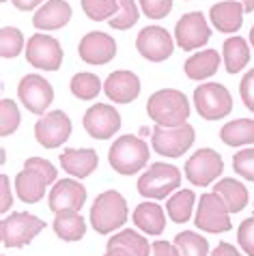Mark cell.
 I'll list each match as a JSON object with an SVG mask.
<instances>
[{"instance_id": "6da1fadb", "label": "cell", "mask_w": 254, "mask_h": 256, "mask_svg": "<svg viewBox=\"0 0 254 256\" xmlns=\"http://www.w3.org/2000/svg\"><path fill=\"white\" fill-rule=\"evenodd\" d=\"M58 170L48 160L41 158H28L24 162V170L16 176V192L18 198L26 204L39 202L46 194V188L56 181Z\"/></svg>"}, {"instance_id": "7a4b0ae2", "label": "cell", "mask_w": 254, "mask_h": 256, "mask_svg": "<svg viewBox=\"0 0 254 256\" xmlns=\"http://www.w3.org/2000/svg\"><path fill=\"white\" fill-rule=\"evenodd\" d=\"M146 114L162 127H179L190 116V102L177 88H162L149 97Z\"/></svg>"}, {"instance_id": "3957f363", "label": "cell", "mask_w": 254, "mask_h": 256, "mask_svg": "<svg viewBox=\"0 0 254 256\" xmlns=\"http://www.w3.org/2000/svg\"><path fill=\"white\" fill-rule=\"evenodd\" d=\"M108 162L118 174H136L149 164V146L138 136H121L108 151Z\"/></svg>"}, {"instance_id": "277c9868", "label": "cell", "mask_w": 254, "mask_h": 256, "mask_svg": "<svg viewBox=\"0 0 254 256\" xmlns=\"http://www.w3.org/2000/svg\"><path fill=\"white\" fill-rule=\"evenodd\" d=\"M127 222V202L114 190H108L95 198L90 207V224L100 234L114 232Z\"/></svg>"}, {"instance_id": "5b68a950", "label": "cell", "mask_w": 254, "mask_h": 256, "mask_svg": "<svg viewBox=\"0 0 254 256\" xmlns=\"http://www.w3.org/2000/svg\"><path fill=\"white\" fill-rule=\"evenodd\" d=\"M46 228V222L32 213L18 211L11 213L0 224V239L4 248H24Z\"/></svg>"}, {"instance_id": "8992f818", "label": "cell", "mask_w": 254, "mask_h": 256, "mask_svg": "<svg viewBox=\"0 0 254 256\" xmlns=\"http://www.w3.org/2000/svg\"><path fill=\"white\" fill-rule=\"evenodd\" d=\"M181 186V172L172 164H151L149 170L138 179V194L144 198H166Z\"/></svg>"}, {"instance_id": "52a82bcc", "label": "cell", "mask_w": 254, "mask_h": 256, "mask_svg": "<svg viewBox=\"0 0 254 256\" xmlns=\"http://www.w3.org/2000/svg\"><path fill=\"white\" fill-rule=\"evenodd\" d=\"M194 106L202 118L218 120L232 112V97L222 84L204 82L194 90Z\"/></svg>"}, {"instance_id": "ba28073f", "label": "cell", "mask_w": 254, "mask_h": 256, "mask_svg": "<svg viewBox=\"0 0 254 256\" xmlns=\"http://www.w3.org/2000/svg\"><path fill=\"white\" fill-rule=\"evenodd\" d=\"M194 127L192 125H179V127H153L151 132V146L155 153L164 158H181L190 146L194 144Z\"/></svg>"}, {"instance_id": "9c48e42d", "label": "cell", "mask_w": 254, "mask_h": 256, "mask_svg": "<svg viewBox=\"0 0 254 256\" xmlns=\"http://www.w3.org/2000/svg\"><path fill=\"white\" fill-rule=\"evenodd\" d=\"M228 207L216 192L211 194H202L198 200V209H196V226L202 232H228L232 228Z\"/></svg>"}, {"instance_id": "30bf717a", "label": "cell", "mask_w": 254, "mask_h": 256, "mask_svg": "<svg viewBox=\"0 0 254 256\" xmlns=\"http://www.w3.org/2000/svg\"><path fill=\"white\" fill-rule=\"evenodd\" d=\"M224 170L222 155L214 148H198L186 164V176L194 186H209L214 183Z\"/></svg>"}, {"instance_id": "8fae6325", "label": "cell", "mask_w": 254, "mask_h": 256, "mask_svg": "<svg viewBox=\"0 0 254 256\" xmlns=\"http://www.w3.org/2000/svg\"><path fill=\"white\" fill-rule=\"evenodd\" d=\"M18 95H20V102H22L28 108V112H32V114H44V112L50 108V104L54 102L52 84L37 74H28L20 80Z\"/></svg>"}, {"instance_id": "7c38bea8", "label": "cell", "mask_w": 254, "mask_h": 256, "mask_svg": "<svg viewBox=\"0 0 254 256\" xmlns=\"http://www.w3.org/2000/svg\"><path fill=\"white\" fill-rule=\"evenodd\" d=\"M69 136H72V118L62 110L48 112L34 123V138L46 148H56L65 144Z\"/></svg>"}, {"instance_id": "4fadbf2b", "label": "cell", "mask_w": 254, "mask_h": 256, "mask_svg": "<svg viewBox=\"0 0 254 256\" xmlns=\"http://www.w3.org/2000/svg\"><path fill=\"white\" fill-rule=\"evenodd\" d=\"M26 60L37 69L58 71L62 65V48L54 37L32 34L26 44Z\"/></svg>"}, {"instance_id": "5bb4252c", "label": "cell", "mask_w": 254, "mask_h": 256, "mask_svg": "<svg viewBox=\"0 0 254 256\" xmlns=\"http://www.w3.org/2000/svg\"><path fill=\"white\" fill-rule=\"evenodd\" d=\"M211 39V28L207 26V20L200 11H192L179 18L174 26V41L181 50L192 52V50L204 46Z\"/></svg>"}, {"instance_id": "9a60e30c", "label": "cell", "mask_w": 254, "mask_h": 256, "mask_svg": "<svg viewBox=\"0 0 254 256\" xmlns=\"http://www.w3.org/2000/svg\"><path fill=\"white\" fill-rule=\"evenodd\" d=\"M136 50L140 56H144L151 62H162L170 58L174 52V41L168 34L166 28L162 26H146L138 32L136 37Z\"/></svg>"}, {"instance_id": "2e32d148", "label": "cell", "mask_w": 254, "mask_h": 256, "mask_svg": "<svg viewBox=\"0 0 254 256\" xmlns=\"http://www.w3.org/2000/svg\"><path fill=\"white\" fill-rule=\"evenodd\" d=\"M84 130L97 140H108L121 130V114L108 104H95L84 112Z\"/></svg>"}, {"instance_id": "e0dca14e", "label": "cell", "mask_w": 254, "mask_h": 256, "mask_svg": "<svg viewBox=\"0 0 254 256\" xmlns=\"http://www.w3.org/2000/svg\"><path fill=\"white\" fill-rule=\"evenodd\" d=\"M78 54L88 65H106L116 56V41L108 32H88L78 46Z\"/></svg>"}, {"instance_id": "ac0fdd59", "label": "cell", "mask_w": 254, "mask_h": 256, "mask_svg": "<svg viewBox=\"0 0 254 256\" xmlns=\"http://www.w3.org/2000/svg\"><path fill=\"white\" fill-rule=\"evenodd\" d=\"M84 202H86V188L74 179L56 181V186L50 192V198H48V207L54 213L80 211Z\"/></svg>"}, {"instance_id": "d6986e66", "label": "cell", "mask_w": 254, "mask_h": 256, "mask_svg": "<svg viewBox=\"0 0 254 256\" xmlns=\"http://www.w3.org/2000/svg\"><path fill=\"white\" fill-rule=\"evenodd\" d=\"M104 90L108 95V99H112L114 104H132L140 95V80L132 71H125V69L112 71L106 78Z\"/></svg>"}, {"instance_id": "ffe728a7", "label": "cell", "mask_w": 254, "mask_h": 256, "mask_svg": "<svg viewBox=\"0 0 254 256\" xmlns=\"http://www.w3.org/2000/svg\"><path fill=\"white\" fill-rule=\"evenodd\" d=\"M149 254H151L149 239L136 230L127 228L116 232L114 237H110L104 256H149Z\"/></svg>"}, {"instance_id": "44dd1931", "label": "cell", "mask_w": 254, "mask_h": 256, "mask_svg": "<svg viewBox=\"0 0 254 256\" xmlns=\"http://www.w3.org/2000/svg\"><path fill=\"white\" fill-rule=\"evenodd\" d=\"M97 164H100V158L95 148H65L60 153L62 170L78 179H86L88 174H93Z\"/></svg>"}, {"instance_id": "7402d4cb", "label": "cell", "mask_w": 254, "mask_h": 256, "mask_svg": "<svg viewBox=\"0 0 254 256\" xmlns=\"http://www.w3.org/2000/svg\"><path fill=\"white\" fill-rule=\"evenodd\" d=\"M72 20V6L67 0H48L41 9L34 11L32 26L39 30H58Z\"/></svg>"}, {"instance_id": "603a6c76", "label": "cell", "mask_w": 254, "mask_h": 256, "mask_svg": "<svg viewBox=\"0 0 254 256\" xmlns=\"http://www.w3.org/2000/svg\"><path fill=\"white\" fill-rule=\"evenodd\" d=\"M244 4L237 0H222L211 6L209 18L220 32H235L244 24Z\"/></svg>"}, {"instance_id": "cb8c5ba5", "label": "cell", "mask_w": 254, "mask_h": 256, "mask_svg": "<svg viewBox=\"0 0 254 256\" xmlns=\"http://www.w3.org/2000/svg\"><path fill=\"white\" fill-rule=\"evenodd\" d=\"M134 224L146 234H162L166 228V216L164 209L158 202H142L134 209Z\"/></svg>"}, {"instance_id": "d4e9b609", "label": "cell", "mask_w": 254, "mask_h": 256, "mask_svg": "<svg viewBox=\"0 0 254 256\" xmlns=\"http://www.w3.org/2000/svg\"><path fill=\"white\" fill-rule=\"evenodd\" d=\"M218 67H220V54L216 50H202L198 54H192L183 65L190 80H204V78L216 76Z\"/></svg>"}, {"instance_id": "484cf974", "label": "cell", "mask_w": 254, "mask_h": 256, "mask_svg": "<svg viewBox=\"0 0 254 256\" xmlns=\"http://www.w3.org/2000/svg\"><path fill=\"white\" fill-rule=\"evenodd\" d=\"M214 192L224 200V204L228 207L230 213H239L246 209L248 204V190L242 181L235 179H222L214 186Z\"/></svg>"}, {"instance_id": "4316f807", "label": "cell", "mask_w": 254, "mask_h": 256, "mask_svg": "<svg viewBox=\"0 0 254 256\" xmlns=\"http://www.w3.org/2000/svg\"><path fill=\"white\" fill-rule=\"evenodd\" d=\"M54 232L62 241H80L86 232V222L78 211H62L54 220Z\"/></svg>"}, {"instance_id": "83f0119b", "label": "cell", "mask_w": 254, "mask_h": 256, "mask_svg": "<svg viewBox=\"0 0 254 256\" xmlns=\"http://www.w3.org/2000/svg\"><path fill=\"white\" fill-rule=\"evenodd\" d=\"M220 138L228 146L254 144V120L252 118H235L220 130Z\"/></svg>"}, {"instance_id": "f1b7e54d", "label": "cell", "mask_w": 254, "mask_h": 256, "mask_svg": "<svg viewBox=\"0 0 254 256\" xmlns=\"http://www.w3.org/2000/svg\"><path fill=\"white\" fill-rule=\"evenodd\" d=\"M222 54H224V67H226L228 74H239L250 60V46L242 37H230L224 41Z\"/></svg>"}, {"instance_id": "f546056e", "label": "cell", "mask_w": 254, "mask_h": 256, "mask_svg": "<svg viewBox=\"0 0 254 256\" xmlns=\"http://www.w3.org/2000/svg\"><path fill=\"white\" fill-rule=\"evenodd\" d=\"M194 200H196V196L192 190H179L177 194H172L168 198L166 211L172 222H177V224L188 222L190 216H192V209H194Z\"/></svg>"}, {"instance_id": "4dcf8cb0", "label": "cell", "mask_w": 254, "mask_h": 256, "mask_svg": "<svg viewBox=\"0 0 254 256\" xmlns=\"http://www.w3.org/2000/svg\"><path fill=\"white\" fill-rule=\"evenodd\" d=\"M174 246L179 248L181 256H207L209 254V244L207 239L200 237L198 232L183 230L174 237Z\"/></svg>"}, {"instance_id": "1f68e13d", "label": "cell", "mask_w": 254, "mask_h": 256, "mask_svg": "<svg viewBox=\"0 0 254 256\" xmlns=\"http://www.w3.org/2000/svg\"><path fill=\"white\" fill-rule=\"evenodd\" d=\"M69 86H72V93L78 99L88 102V99H95L97 95H100L102 82L95 74H76L72 78V84H69Z\"/></svg>"}, {"instance_id": "d6a6232c", "label": "cell", "mask_w": 254, "mask_h": 256, "mask_svg": "<svg viewBox=\"0 0 254 256\" xmlns=\"http://www.w3.org/2000/svg\"><path fill=\"white\" fill-rule=\"evenodd\" d=\"M24 50V34L16 26H4L0 30V56L2 58H16Z\"/></svg>"}, {"instance_id": "836d02e7", "label": "cell", "mask_w": 254, "mask_h": 256, "mask_svg": "<svg viewBox=\"0 0 254 256\" xmlns=\"http://www.w3.org/2000/svg\"><path fill=\"white\" fill-rule=\"evenodd\" d=\"M118 0H82V9L86 13V18L95 20V22H104L110 20L118 13Z\"/></svg>"}, {"instance_id": "e575fe53", "label": "cell", "mask_w": 254, "mask_h": 256, "mask_svg": "<svg viewBox=\"0 0 254 256\" xmlns=\"http://www.w3.org/2000/svg\"><path fill=\"white\" fill-rule=\"evenodd\" d=\"M118 13L108 22L110 28H116V30H127L132 28L134 24L138 22L140 18V11L136 6V0H118Z\"/></svg>"}, {"instance_id": "d590c367", "label": "cell", "mask_w": 254, "mask_h": 256, "mask_svg": "<svg viewBox=\"0 0 254 256\" xmlns=\"http://www.w3.org/2000/svg\"><path fill=\"white\" fill-rule=\"evenodd\" d=\"M20 127V110L13 99L0 102V136H11Z\"/></svg>"}, {"instance_id": "8d00e7d4", "label": "cell", "mask_w": 254, "mask_h": 256, "mask_svg": "<svg viewBox=\"0 0 254 256\" xmlns=\"http://www.w3.org/2000/svg\"><path fill=\"white\" fill-rule=\"evenodd\" d=\"M232 170L244 176L246 181L254 183V146L252 148H242L232 155Z\"/></svg>"}, {"instance_id": "74e56055", "label": "cell", "mask_w": 254, "mask_h": 256, "mask_svg": "<svg viewBox=\"0 0 254 256\" xmlns=\"http://www.w3.org/2000/svg\"><path fill=\"white\" fill-rule=\"evenodd\" d=\"M237 241L242 246V250L248 254V256H254V216L244 220L237 228Z\"/></svg>"}, {"instance_id": "f35d334b", "label": "cell", "mask_w": 254, "mask_h": 256, "mask_svg": "<svg viewBox=\"0 0 254 256\" xmlns=\"http://www.w3.org/2000/svg\"><path fill=\"white\" fill-rule=\"evenodd\" d=\"M140 9L144 11L146 18L162 20L166 18L172 9V0H140Z\"/></svg>"}, {"instance_id": "ab89813d", "label": "cell", "mask_w": 254, "mask_h": 256, "mask_svg": "<svg viewBox=\"0 0 254 256\" xmlns=\"http://www.w3.org/2000/svg\"><path fill=\"white\" fill-rule=\"evenodd\" d=\"M239 93L246 104V108L250 112H254V69H250L248 74L242 78V84H239Z\"/></svg>"}, {"instance_id": "60d3db41", "label": "cell", "mask_w": 254, "mask_h": 256, "mask_svg": "<svg viewBox=\"0 0 254 256\" xmlns=\"http://www.w3.org/2000/svg\"><path fill=\"white\" fill-rule=\"evenodd\" d=\"M151 254L153 256H181L179 248L174 244H168V241H155V244H151Z\"/></svg>"}, {"instance_id": "b9f144b4", "label": "cell", "mask_w": 254, "mask_h": 256, "mask_svg": "<svg viewBox=\"0 0 254 256\" xmlns=\"http://www.w3.org/2000/svg\"><path fill=\"white\" fill-rule=\"evenodd\" d=\"M0 188H2V204H0V211H9L11 204H13V198H11V192H9V176L2 174L0 176Z\"/></svg>"}, {"instance_id": "7bdbcfd3", "label": "cell", "mask_w": 254, "mask_h": 256, "mask_svg": "<svg viewBox=\"0 0 254 256\" xmlns=\"http://www.w3.org/2000/svg\"><path fill=\"white\" fill-rule=\"evenodd\" d=\"M211 256H242V254H239V250H235V246L222 241V244H218V248L214 250V254H211Z\"/></svg>"}, {"instance_id": "ee69618b", "label": "cell", "mask_w": 254, "mask_h": 256, "mask_svg": "<svg viewBox=\"0 0 254 256\" xmlns=\"http://www.w3.org/2000/svg\"><path fill=\"white\" fill-rule=\"evenodd\" d=\"M11 2L20 11H30V9H37V6L44 2V0H11Z\"/></svg>"}, {"instance_id": "f6af8a7d", "label": "cell", "mask_w": 254, "mask_h": 256, "mask_svg": "<svg viewBox=\"0 0 254 256\" xmlns=\"http://www.w3.org/2000/svg\"><path fill=\"white\" fill-rule=\"evenodd\" d=\"M237 2H242V4H244V9L248 11V13L254 11V0H237Z\"/></svg>"}, {"instance_id": "bcb514c9", "label": "cell", "mask_w": 254, "mask_h": 256, "mask_svg": "<svg viewBox=\"0 0 254 256\" xmlns=\"http://www.w3.org/2000/svg\"><path fill=\"white\" fill-rule=\"evenodd\" d=\"M149 132H153V130H149V127H140V138L149 136Z\"/></svg>"}, {"instance_id": "7dc6e473", "label": "cell", "mask_w": 254, "mask_h": 256, "mask_svg": "<svg viewBox=\"0 0 254 256\" xmlns=\"http://www.w3.org/2000/svg\"><path fill=\"white\" fill-rule=\"evenodd\" d=\"M250 41H252V48H254V26H252V30H250Z\"/></svg>"}]
</instances>
